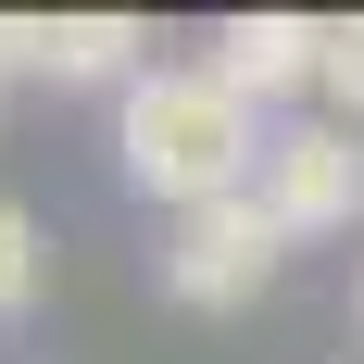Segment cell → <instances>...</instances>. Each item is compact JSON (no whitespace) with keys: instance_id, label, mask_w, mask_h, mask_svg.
Instances as JSON below:
<instances>
[{"instance_id":"6da1fadb","label":"cell","mask_w":364,"mask_h":364,"mask_svg":"<svg viewBox=\"0 0 364 364\" xmlns=\"http://www.w3.org/2000/svg\"><path fill=\"white\" fill-rule=\"evenodd\" d=\"M264 126L214 63H151L126 101H113V151H126V188L164 201V214H201V201H239L264 176Z\"/></svg>"},{"instance_id":"7a4b0ae2","label":"cell","mask_w":364,"mask_h":364,"mask_svg":"<svg viewBox=\"0 0 364 364\" xmlns=\"http://www.w3.org/2000/svg\"><path fill=\"white\" fill-rule=\"evenodd\" d=\"M277 252H289V226L239 188V201H201V214L164 226V289H176L188 314H252L264 277H277Z\"/></svg>"},{"instance_id":"3957f363","label":"cell","mask_w":364,"mask_h":364,"mask_svg":"<svg viewBox=\"0 0 364 364\" xmlns=\"http://www.w3.org/2000/svg\"><path fill=\"white\" fill-rule=\"evenodd\" d=\"M252 201L289 226V239H339V226H364V126H339V113H289V126L264 139Z\"/></svg>"},{"instance_id":"277c9868","label":"cell","mask_w":364,"mask_h":364,"mask_svg":"<svg viewBox=\"0 0 364 364\" xmlns=\"http://www.w3.org/2000/svg\"><path fill=\"white\" fill-rule=\"evenodd\" d=\"M214 75L239 101H301V88H327V26L314 13H226L214 26Z\"/></svg>"},{"instance_id":"5b68a950","label":"cell","mask_w":364,"mask_h":364,"mask_svg":"<svg viewBox=\"0 0 364 364\" xmlns=\"http://www.w3.org/2000/svg\"><path fill=\"white\" fill-rule=\"evenodd\" d=\"M139 50L151 38L126 26V13H50V88H113V101H126V88H139Z\"/></svg>"},{"instance_id":"8992f818","label":"cell","mask_w":364,"mask_h":364,"mask_svg":"<svg viewBox=\"0 0 364 364\" xmlns=\"http://www.w3.org/2000/svg\"><path fill=\"white\" fill-rule=\"evenodd\" d=\"M26 301H38V214H26V201H0V327H13Z\"/></svg>"},{"instance_id":"52a82bcc","label":"cell","mask_w":364,"mask_h":364,"mask_svg":"<svg viewBox=\"0 0 364 364\" xmlns=\"http://www.w3.org/2000/svg\"><path fill=\"white\" fill-rule=\"evenodd\" d=\"M327 113H339V126H364V13H339V26H327Z\"/></svg>"},{"instance_id":"ba28073f","label":"cell","mask_w":364,"mask_h":364,"mask_svg":"<svg viewBox=\"0 0 364 364\" xmlns=\"http://www.w3.org/2000/svg\"><path fill=\"white\" fill-rule=\"evenodd\" d=\"M0 75H50V13H0Z\"/></svg>"},{"instance_id":"9c48e42d","label":"cell","mask_w":364,"mask_h":364,"mask_svg":"<svg viewBox=\"0 0 364 364\" xmlns=\"http://www.w3.org/2000/svg\"><path fill=\"white\" fill-rule=\"evenodd\" d=\"M352 314H364V289H352Z\"/></svg>"},{"instance_id":"30bf717a","label":"cell","mask_w":364,"mask_h":364,"mask_svg":"<svg viewBox=\"0 0 364 364\" xmlns=\"http://www.w3.org/2000/svg\"><path fill=\"white\" fill-rule=\"evenodd\" d=\"M0 88H13V75H0Z\"/></svg>"}]
</instances>
